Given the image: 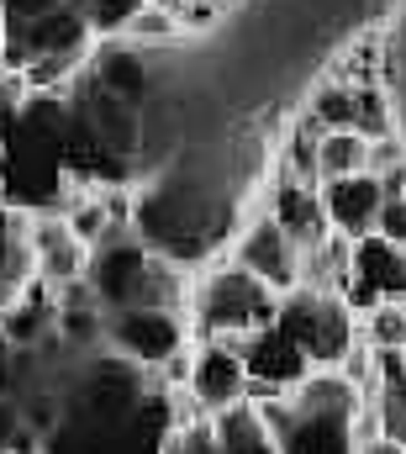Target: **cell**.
<instances>
[{
    "label": "cell",
    "mask_w": 406,
    "mask_h": 454,
    "mask_svg": "<svg viewBox=\"0 0 406 454\" xmlns=\"http://www.w3.org/2000/svg\"><path fill=\"white\" fill-rule=\"evenodd\" d=\"M280 317V296L254 280L248 270H238L227 254L196 270L191 280V301H185V323L196 343H227L243 348L259 328H269Z\"/></svg>",
    "instance_id": "cell-1"
},
{
    "label": "cell",
    "mask_w": 406,
    "mask_h": 454,
    "mask_svg": "<svg viewBox=\"0 0 406 454\" xmlns=\"http://www.w3.org/2000/svg\"><path fill=\"white\" fill-rule=\"evenodd\" d=\"M291 339L306 348V359H311V370H338L343 364V354L359 343V317H354V307L343 301V296H332V291H291V296H280V317H275Z\"/></svg>",
    "instance_id": "cell-2"
},
{
    "label": "cell",
    "mask_w": 406,
    "mask_h": 454,
    "mask_svg": "<svg viewBox=\"0 0 406 454\" xmlns=\"http://www.w3.org/2000/svg\"><path fill=\"white\" fill-rule=\"evenodd\" d=\"M254 412L269 428L280 454H354V418L359 412H316V407H301L291 391L259 396Z\"/></svg>",
    "instance_id": "cell-3"
},
{
    "label": "cell",
    "mask_w": 406,
    "mask_h": 454,
    "mask_svg": "<svg viewBox=\"0 0 406 454\" xmlns=\"http://www.w3.org/2000/svg\"><path fill=\"white\" fill-rule=\"evenodd\" d=\"M191 323L185 312H169V307H127V312H105V348L132 359L137 370L159 375L175 354L191 348Z\"/></svg>",
    "instance_id": "cell-4"
},
{
    "label": "cell",
    "mask_w": 406,
    "mask_h": 454,
    "mask_svg": "<svg viewBox=\"0 0 406 454\" xmlns=\"http://www.w3.org/2000/svg\"><path fill=\"white\" fill-rule=\"evenodd\" d=\"M227 259L238 264V270H248L254 280H264L275 296H291V291H301V243L285 232V227L275 223L269 212H254L248 227L232 238V248H227Z\"/></svg>",
    "instance_id": "cell-5"
},
{
    "label": "cell",
    "mask_w": 406,
    "mask_h": 454,
    "mask_svg": "<svg viewBox=\"0 0 406 454\" xmlns=\"http://www.w3.org/2000/svg\"><path fill=\"white\" fill-rule=\"evenodd\" d=\"M343 301L354 307V317H370L375 307H406V248H391L375 232L348 243Z\"/></svg>",
    "instance_id": "cell-6"
},
{
    "label": "cell",
    "mask_w": 406,
    "mask_h": 454,
    "mask_svg": "<svg viewBox=\"0 0 406 454\" xmlns=\"http://www.w3.org/2000/svg\"><path fill=\"white\" fill-rule=\"evenodd\" d=\"M238 354H243V370H248V402H259V396H285V391H296L306 375H311L306 348L291 339L280 323L259 328Z\"/></svg>",
    "instance_id": "cell-7"
},
{
    "label": "cell",
    "mask_w": 406,
    "mask_h": 454,
    "mask_svg": "<svg viewBox=\"0 0 406 454\" xmlns=\"http://www.w3.org/2000/svg\"><path fill=\"white\" fill-rule=\"evenodd\" d=\"M185 396L196 402V412H206V418L243 407V402H248L243 354L227 348V343H196V348H191V386H185Z\"/></svg>",
    "instance_id": "cell-8"
},
{
    "label": "cell",
    "mask_w": 406,
    "mask_h": 454,
    "mask_svg": "<svg viewBox=\"0 0 406 454\" xmlns=\"http://www.w3.org/2000/svg\"><path fill=\"white\" fill-rule=\"evenodd\" d=\"M32 217V259H37V280L48 291H64L74 280H85L90 270V248L74 238V227L64 212H27Z\"/></svg>",
    "instance_id": "cell-9"
},
{
    "label": "cell",
    "mask_w": 406,
    "mask_h": 454,
    "mask_svg": "<svg viewBox=\"0 0 406 454\" xmlns=\"http://www.w3.org/2000/svg\"><path fill=\"white\" fill-rule=\"evenodd\" d=\"M264 212L285 227L296 243H301V254H306V248H316L322 238H332L327 212H322V185H316V180H301V175H285V169H280V175H275V185H269Z\"/></svg>",
    "instance_id": "cell-10"
},
{
    "label": "cell",
    "mask_w": 406,
    "mask_h": 454,
    "mask_svg": "<svg viewBox=\"0 0 406 454\" xmlns=\"http://www.w3.org/2000/svg\"><path fill=\"white\" fill-rule=\"evenodd\" d=\"M386 207V191L375 175H343V180H327L322 185V212H327V227L343 238V243H359L375 232V217Z\"/></svg>",
    "instance_id": "cell-11"
},
{
    "label": "cell",
    "mask_w": 406,
    "mask_h": 454,
    "mask_svg": "<svg viewBox=\"0 0 406 454\" xmlns=\"http://www.w3.org/2000/svg\"><path fill=\"white\" fill-rule=\"evenodd\" d=\"M37 280V259H32V217L16 212L11 201H0V312Z\"/></svg>",
    "instance_id": "cell-12"
},
{
    "label": "cell",
    "mask_w": 406,
    "mask_h": 454,
    "mask_svg": "<svg viewBox=\"0 0 406 454\" xmlns=\"http://www.w3.org/2000/svg\"><path fill=\"white\" fill-rule=\"evenodd\" d=\"M343 175H370V137H364V132H322V148H316V185L343 180Z\"/></svg>",
    "instance_id": "cell-13"
},
{
    "label": "cell",
    "mask_w": 406,
    "mask_h": 454,
    "mask_svg": "<svg viewBox=\"0 0 406 454\" xmlns=\"http://www.w3.org/2000/svg\"><path fill=\"white\" fill-rule=\"evenodd\" d=\"M85 21H90V32H96V43H111V37H127V27H132V16L148 5V0H69Z\"/></svg>",
    "instance_id": "cell-14"
},
{
    "label": "cell",
    "mask_w": 406,
    "mask_h": 454,
    "mask_svg": "<svg viewBox=\"0 0 406 454\" xmlns=\"http://www.w3.org/2000/svg\"><path fill=\"white\" fill-rule=\"evenodd\" d=\"M164 454H222V428L216 418H180L169 434H164Z\"/></svg>",
    "instance_id": "cell-15"
},
{
    "label": "cell",
    "mask_w": 406,
    "mask_h": 454,
    "mask_svg": "<svg viewBox=\"0 0 406 454\" xmlns=\"http://www.w3.org/2000/svg\"><path fill=\"white\" fill-rule=\"evenodd\" d=\"M359 339L380 354H402L406 348V307H375L370 317H359Z\"/></svg>",
    "instance_id": "cell-16"
},
{
    "label": "cell",
    "mask_w": 406,
    "mask_h": 454,
    "mask_svg": "<svg viewBox=\"0 0 406 454\" xmlns=\"http://www.w3.org/2000/svg\"><path fill=\"white\" fill-rule=\"evenodd\" d=\"M185 27H180V16L175 11H164V5H143L137 16H132V27H127V43H175Z\"/></svg>",
    "instance_id": "cell-17"
},
{
    "label": "cell",
    "mask_w": 406,
    "mask_h": 454,
    "mask_svg": "<svg viewBox=\"0 0 406 454\" xmlns=\"http://www.w3.org/2000/svg\"><path fill=\"white\" fill-rule=\"evenodd\" d=\"M391 169H406V132L370 137V175H391Z\"/></svg>",
    "instance_id": "cell-18"
},
{
    "label": "cell",
    "mask_w": 406,
    "mask_h": 454,
    "mask_svg": "<svg viewBox=\"0 0 406 454\" xmlns=\"http://www.w3.org/2000/svg\"><path fill=\"white\" fill-rule=\"evenodd\" d=\"M375 238H386L391 248H406V196H386V207L375 217Z\"/></svg>",
    "instance_id": "cell-19"
},
{
    "label": "cell",
    "mask_w": 406,
    "mask_h": 454,
    "mask_svg": "<svg viewBox=\"0 0 406 454\" xmlns=\"http://www.w3.org/2000/svg\"><path fill=\"white\" fill-rule=\"evenodd\" d=\"M32 428H27V412H21V402L16 396H0V454H11L21 439H27Z\"/></svg>",
    "instance_id": "cell-20"
},
{
    "label": "cell",
    "mask_w": 406,
    "mask_h": 454,
    "mask_svg": "<svg viewBox=\"0 0 406 454\" xmlns=\"http://www.w3.org/2000/svg\"><path fill=\"white\" fill-rule=\"evenodd\" d=\"M27 101H32V90H27V80H21L16 69H5V64H0V127H5L11 116L21 112Z\"/></svg>",
    "instance_id": "cell-21"
},
{
    "label": "cell",
    "mask_w": 406,
    "mask_h": 454,
    "mask_svg": "<svg viewBox=\"0 0 406 454\" xmlns=\"http://www.w3.org/2000/svg\"><path fill=\"white\" fill-rule=\"evenodd\" d=\"M59 5H69V0H0V16H5V27H21V21H37Z\"/></svg>",
    "instance_id": "cell-22"
},
{
    "label": "cell",
    "mask_w": 406,
    "mask_h": 454,
    "mask_svg": "<svg viewBox=\"0 0 406 454\" xmlns=\"http://www.w3.org/2000/svg\"><path fill=\"white\" fill-rule=\"evenodd\" d=\"M354 454H406V444L386 439V434H375V439H359V444H354Z\"/></svg>",
    "instance_id": "cell-23"
},
{
    "label": "cell",
    "mask_w": 406,
    "mask_h": 454,
    "mask_svg": "<svg viewBox=\"0 0 406 454\" xmlns=\"http://www.w3.org/2000/svg\"><path fill=\"white\" fill-rule=\"evenodd\" d=\"M148 5H164V11H175V16H180V5H185V0H148Z\"/></svg>",
    "instance_id": "cell-24"
},
{
    "label": "cell",
    "mask_w": 406,
    "mask_h": 454,
    "mask_svg": "<svg viewBox=\"0 0 406 454\" xmlns=\"http://www.w3.org/2000/svg\"><path fill=\"white\" fill-rule=\"evenodd\" d=\"M402 354H406V348H402Z\"/></svg>",
    "instance_id": "cell-25"
}]
</instances>
